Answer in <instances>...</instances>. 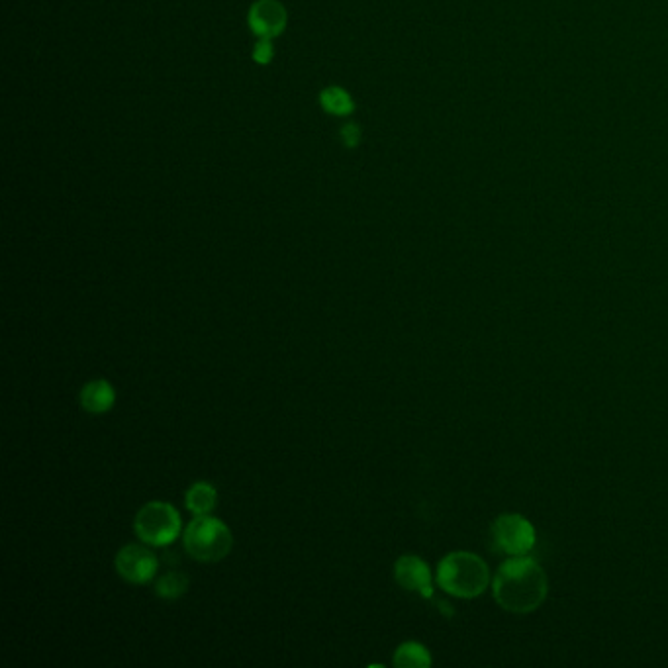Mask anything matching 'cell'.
<instances>
[{"label":"cell","instance_id":"cell-1","mask_svg":"<svg viewBox=\"0 0 668 668\" xmlns=\"http://www.w3.org/2000/svg\"><path fill=\"white\" fill-rule=\"evenodd\" d=\"M547 574L525 555L508 559L494 576L492 594L500 608L512 614L535 612L547 598Z\"/></svg>","mask_w":668,"mask_h":668},{"label":"cell","instance_id":"cell-2","mask_svg":"<svg viewBox=\"0 0 668 668\" xmlns=\"http://www.w3.org/2000/svg\"><path fill=\"white\" fill-rule=\"evenodd\" d=\"M435 580L447 594L469 600L488 588L490 569L475 553L455 551L439 561Z\"/></svg>","mask_w":668,"mask_h":668},{"label":"cell","instance_id":"cell-3","mask_svg":"<svg viewBox=\"0 0 668 668\" xmlns=\"http://www.w3.org/2000/svg\"><path fill=\"white\" fill-rule=\"evenodd\" d=\"M185 551L196 563L212 565L224 561L234 549V533L228 524L212 514L194 516L183 531Z\"/></svg>","mask_w":668,"mask_h":668},{"label":"cell","instance_id":"cell-4","mask_svg":"<svg viewBox=\"0 0 668 668\" xmlns=\"http://www.w3.org/2000/svg\"><path fill=\"white\" fill-rule=\"evenodd\" d=\"M138 539L149 547H167L183 533V518L169 502H147L134 518Z\"/></svg>","mask_w":668,"mask_h":668},{"label":"cell","instance_id":"cell-5","mask_svg":"<svg viewBox=\"0 0 668 668\" xmlns=\"http://www.w3.org/2000/svg\"><path fill=\"white\" fill-rule=\"evenodd\" d=\"M492 537L494 547L508 557L527 555L535 545V529L520 514H502L492 524Z\"/></svg>","mask_w":668,"mask_h":668},{"label":"cell","instance_id":"cell-6","mask_svg":"<svg viewBox=\"0 0 668 668\" xmlns=\"http://www.w3.org/2000/svg\"><path fill=\"white\" fill-rule=\"evenodd\" d=\"M116 573L120 574L122 580L130 584H147L155 578L159 561L157 555L140 543L124 545L114 559Z\"/></svg>","mask_w":668,"mask_h":668},{"label":"cell","instance_id":"cell-7","mask_svg":"<svg viewBox=\"0 0 668 668\" xmlns=\"http://www.w3.org/2000/svg\"><path fill=\"white\" fill-rule=\"evenodd\" d=\"M247 26L255 38L275 40L287 30V6L281 0H255L247 12Z\"/></svg>","mask_w":668,"mask_h":668},{"label":"cell","instance_id":"cell-8","mask_svg":"<svg viewBox=\"0 0 668 668\" xmlns=\"http://www.w3.org/2000/svg\"><path fill=\"white\" fill-rule=\"evenodd\" d=\"M394 578L408 592H416L422 598L433 596L430 567L416 555H402L394 563Z\"/></svg>","mask_w":668,"mask_h":668},{"label":"cell","instance_id":"cell-9","mask_svg":"<svg viewBox=\"0 0 668 668\" xmlns=\"http://www.w3.org/2000/svg\"><path fill=\"white\" fill-rule=\"evenodd\" d=\"M79 402L85 412L100 416L106 414L114 408L116 404V390L112 382L106 379H95V381L85 382L81 392H79Z\"/></svg>","mask_w":668,"mask_h":668},{"label":"cell","instance_id":"cell-10","mask_svg":"<svg viewBox=\"0 0 668 668\" xmlns=\"http://www.w3.org/2000/svg\"><path fill=\"white\" fill-rule=\"evenodd\" d=\"M185 506L192 516H208L218 506V490L206 480L194 482L185 494Z\"/></svg>","mask_w":668,"mask_h":668},{"label":"cell","instance_id":"cell-11","mask_svg":"<svg viewBox=\"0 0 668 668\" xmlns=\"http://www.w3.org/2000/svg\"><path fill=\"white\" fill-rule=\"evenodd\" d=\"M318 102L322 106V110L330 116H335V118H347L355 112V100L349 91H345L343 87H337V85H332V87H326L320 96H318Z\"/></svg>","mask_w":668,"mask_h":668},{"label":"cell","instance_id":"cell-12","mask_svg":"<svg viewBox=\"0 0 668 668\" xmlns=\"http://www.w3.org/2000/svg\"><path fill=\"white\" fill-rule=\"evenodd\" d=\"M392 663L398 668H428L431 667L430 651L422 643L406 641L394 651Z\"/></svg>","mask_w":668,"mask_h":668},{"label":"cell","instance_id":"cell-13","mask_svg":"<svg viewBox=\"0 0 668 668\" xmlns=\"http://www.w3.org/2000/svg\"><path fill=\"white\" fill-rule=\"evenodd\" d=\"M189 578L183 573H173L163 574L155 580V594L163 600H177L181 596L187 594L189 590Z\"/></svg>","mask_w":668,"mask_h":668},{"label":"cell","instance_id":"cell-14","mask_svg":"<svg viewBox=\"0 0 668 668\" xmlns=\"http://www.w3.org/2000/svg\"><path fill=\"white\" fill-rule=\"evenodd\" d=\"M275 59V44L269 38H257L253 46V61L257 65H269Z\"/></svg>","mask_w":668,"mask_h":668},{"label":"cell","instance_id":"cell-15","mask_svg":"<svg viewBox=\"0 0 668 668\" xmlns=\"http://www.w3.org/2000/svg\"><path fill=\"white\" fill-rule=\"evenodd\" d=\"M361 138H363V132L357 124H345L341 130H339V140L341 144L349 149H355L357 145L361 144Z\"/></svg>","mask_w":668,"mask_h":668}]
</instances>
